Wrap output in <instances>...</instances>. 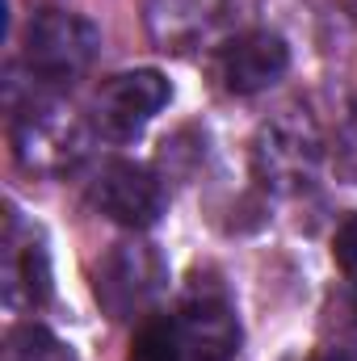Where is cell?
<instances>
[{
  "label": "cell",
  "instance_id": "cell-1",
  "mask_svg": "<svg viewBox=\"0 0 357 361\" xmlns=\"http://www.w3.org/2000/svg\"><path fill=\"white\" fill-rule=\"evenodd\" d=\"M92 126L59 97H30L8 126L13 160L30 177H68L89 156Z\"/></svg>",
  "mask_w": 357,
  "mask_h": 361
},
{
  "label": "cell",
  "instance_id": "cell-2",
  "mask_svg": "<svg viewBox=\"0 0 357 361\" xmlns=\"http://www.w3.org/2000/svg\"><path fill=\"white\" fill-rule=\"evenodd\" d=\"M324 169V130L311 109L290 105L261 122L253 139V177L277 197H294L311 189Z\"/></svg>",
  "mask_w": 357,
  "mask_h": 361
},
{
  "label": "cell",
  "instance_id": "cell-3",
  "mask_svg": "<svg viewBox=\"0 0 357 361\" xmlns=\"http://www.w3.org/2000/svg\"><path fill=\"white\" fill-rule=\"evenodd\" d=\"M101 47V30L85 13L72 8H38L25 25V72L47 89H68L85 80Z\"/></svg>",
  "mask_w": 357,
  "mask_h": 361
},
{
  "label": "cell",
  "instance_id": "cell-4",
  "mask_svg": "<svg viewBox=\"0 0 357 361\" xmlns=\"http://www.w3.org/2000/svg\"><path fill=\"white\" fill-rule=\"evenodd\" d=\"M169 281V265L147 240H122L105 252L97 269V302L114 319H135L147 311Z\"/></svg>",
  "mask_w": 357,
  "mask_h": 361
},
{
  "label": "cell",
  "instance_id": "cell-5",
  "mask_svg": "<svg viewBox=\"0 0 357 361\" xmlns=\"http://www.w3.org/2000/svg\"><path fill=\"white\" fill-rule=\"evenodd\" d=\"M173 101V85L156 68H135L101 80L92 97V130H101L114 143H131L147 130V122Z\"/></svg>",
  "mask_w": 357,
  "mask_h": 361
},
{
  "label": "cell",
  "instance_id": "cell-6",
  "mask_svg": "<svg viewBox=\"0 0 357 361\" xmlns=\"http://www.w3.org/2000/svg\"><path fill=\"white\" fill-rule=\"evenodd\" d=\"M189 361H231L240 353V315L227 286L210 273L193 277L177 311Z\"/></svg>",
  "mask_w": 357,
  "mask_h": 361
},
{
  "label": "cell",
  "instance_id": "cell-7",
  "mask_svg": "<svg viewBox=\"0 0 357 361\" xmlns=\"http://www.w3.org/2000/svg\"><path fill=\"white\" fill-rule=\"evenodd\" d=\"M89 202L109 223H118L126 231H147L169 210V189L147 164L114 160V164L101 169V177L92 180Z\"/></svg>",
  "mask_w": 357,
  "mask_h": 361
},
{
  "label": "cell",
  "instance_id": "cell-8",
  "mask_svg": "<svg viewBox=\"0 0 357 361\" xmlns=\"http://www.w3.org/2000/svg\"><path fill=\"white\" fill-rule=\"evenodd\" d=\"M286 72H290V47L273 30H244V34L227 38L214 59V76L236 97L273 89Z\"/></svg>",
  "mask_w": 357,
  "mask_h": 361
},
{
  "label": "cell",
  "instance_id": "cell-9",
  "mask_svg": "<svg viewBox=\"0 0 357 361\" xmlns=\"http://www.w3.org/2000/svg\"><path fill=\"white\" fill-rule=\"evenodd\" d=\"M4 298L8 307H42L51 298V252L34 227L21 223L17 206H8L4 223Z\"/></svg>",
  "mask_w": 357,
  "mask_h": 361
},
{
  "label": "cell",
  "instance_id": "cell-10",
  "mask_svg": "<svg viewBox=\"0 0 357 361\" xmlns=\"http://www.w3.org/2000/svg\"><path fill=\"white\" fill-rule=\"evenodd\" d=\"M227 0H147V34L164 51H189L214 34Z\"/></svg>",
  "mask_w": 357,
  "mask_h": 361
},
{
  "label": "cell",
  "instance_id": "cell-11",
  "mask_svg": "<svg viewBox=\"0 0 357 361\" xmlns=\"http://www.w3.org/2000/svg\"><path fill=\"white\" fill-rule=\"evenodd\" d=\"M126 361H189L177 315H152V319H143V328L131 341Z\"/></svg>",
  "mask_w": 357,
  "mask_h": 361
},
{
  "label": "cell",
  "instance_id": "cell-12",
  "mask_svg": "<svg viewBox=\"0 0 357 361\" xmlns=\"http://www.w3.org/2000/svg\"><path fill=\"white\" fill-rule=\"evenodd\" d=\"M4 361H76V353L42 324H17L4 336Z\"/></svg>",
  "mask_w": 357,
  "mask_h": 361
},
{
  "label": "cell",
  "instance_id": "cell-13",
  "mask_svg": "<svg viewBox=\"0 0 357 361\" xmlns=\"http://www.w3.org/2000/svg\"><path fill=\"white\" fill-rule=\"evenodd\" d=\"M332 252H337V265H341V273H345V277L357 286V214H353V219H345V227L337 231Z\"/></svg>",
  "mask_w": 357,
  "mask_h": 361
},
{
  "label": "cell",
  "instance_id": "cell-14",
  "mask_svg": "<svg viewBox=\"0 0 357 361\" xmlns=\"http://www.w3.org/2000/svg\"><path fill=\"white\" fill-rule=\"evenodd\" d=\"M315 361H349V357H345V353H337V349H332V353H324V357H315Z\"/></svg>",
  "mask_w": 357,
  "mask_h": 361
},
{
  "label": "cell",
  "instance_id": "cell-15",
  "mask_svg": "<svg viewBox=\"0 0 357 361\" xmlns=\"http://www.w3.org/2000/svg\"><path fill=\"white\" fill-rule=\"evenodd\" d=\"M349 130H353V139H357V101H353V109H349Z\"/></svg>",
  "mask_w": 357,
  "mask_h": 361
}]
</instances>
